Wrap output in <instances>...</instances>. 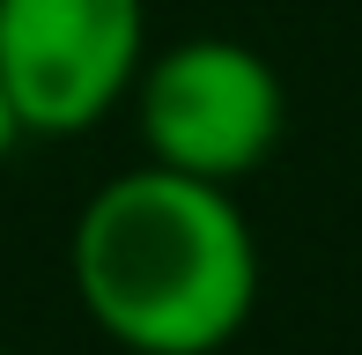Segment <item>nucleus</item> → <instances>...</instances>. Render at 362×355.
Wrapping results in <instances>:
<instances>
[{
	"instance_id": "7ed1b4c3",
	"label": "nucleus",
	"mask_w": 362,
	"mask_h": 355,
	"mask_svg": "<svg viewBox=\"0 0 362 355\" xmlns=\"http://www.w3.org/2000/svg\"><path fill=\"white\" fill-rule=\"evenodd\" d=\"M148 59L141 0H0V89L23 141H74L134 96Z\"/></svg>"
},
{
	"instance_id": "f257e3e1",
	"label": "nucleus",
	"mask_w": 362,
	"mask_h": 355,
	"mask_svg": "<svg viewBox=\"0 0 362 355\" xmlns=\"http://www.w3.org/2000/svg\"><path fill=\"white\" fill-rule=\"evenodd\" d=\"M74 296L126 355H215L259 311V237L237 192L134 163L74 215Z\"/></svg>"
},
{
	"instance_id": "20e7f679",
	"label": "nucleus",
	"mask_w": 362,
	"mask_h": 355,
	"mask_svg": "<svg viewBox=\"0 0 362 355\" xmlns=\"http://www.w3.org/2000/svg\"><path fill=\"white\" fill-rule=\"evenodd\" d=\"M15 141H23V126H15V111H8V89H0V156H8Z\"/></svg>"
},
{
	"instance_id": "f03ea898",
	"label": "nucleus",
	"mask_w": 362,
	"mask_h": 355,
	"mask_svg": "<svg viewBox=\"0 0 362 355\" xmlns=\"http://www.w3.org/2000/svg\"><path fill=\"white\" fill-rule=\"evenodd\" d=\"M134 126L148 163H170L207 185H237L281 149L288 89L267 52L237 37H185L141 59L134 74Z\"/></svg>"
},
{
	"instance_id": "39448f33",
	"label": "nucleus",
	"mask_w": 362,
	"mask_h": 355,
	"mask_svg": "<svg viewBox=\"0 0 362 355\" xmlns=\"http://www.w3.org/2000/svg\"><path fill=\"white\" fill-rule=\"evenodd\" d=\"M0 355H15V348H0Z\"/></svg>"
}]
</instances>
